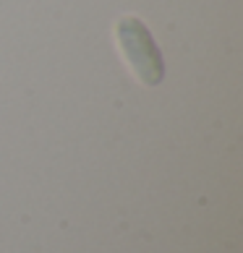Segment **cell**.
<instances>
[{
	"instance_id": "obj_1",
	"label": "cell",
	"mask_w": 243,
	"mask_h": 253,
	"mask_svg": "<svg viewBox=\"0 0 243 253\" xmlns=\"http://www.w3.org/2000/svg\"><path fill=\"white\" fill-rule=\"evenodd\" d=\"M115 32H118L120 47H123L131 68L136 71V76L146 86H157L165 79V60H162L160 47L154 44L152 32L146 29V24L128 16V18H120L118 21Z\"/></svg>"
}]
</instances>
